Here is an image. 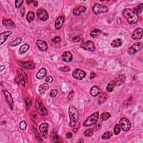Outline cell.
<instances>
[{
  "instance_id": "obj_52",
  "label": "cell",
  "mask_w": 143,
  "mask_h": 143,
  "mask_svg": "<svg viewBox=\"0 0 143 143\" xmlns=\"http://www.w3.org/2000/svg\"><path fill=\"white\" fill-rule=\"evenodd\" d=\"M0 68H1V71L2 72L3 71V69H5V65H1V67H0Z\"/></svg>"
},
{
  "instance_id": "obj_10",
  "label": "cell",
  "mask_w": 143,
  "mask_h": 143,
  "mask_svg": "<svg viewBox=\"0 0 143 143\" xmlns=\"http://www.w3.org/2000/svg\"><path fill=\"white\" fill-rule=\"evenodd\" d=\"M36 15L39 19L43 21H45L49 19V14L43 8H40L36 11Z\"/></svg>"
},
{
  "instance_id": "obj_49",
  "label": "cell",
  "mask_w": 143,
  "mask_h": 143,
  "mask_svg": "<svg viewBox=\"0 0 143 143\" xmlns=\"http://www.w3.org/2000/svg\"><path fill=\"white\" fill-rule=\"evenodd\" d=\"M95 76H96V74L94 72H91V74H90V79H93V78L95 77Z\"/></svg>"
},
{
  "instance_id": "obj_23",
  "label": "cell",
  "mask_w": 143,
  "mask_h": 143,
  "mask_svg": "<svg viewBox=\"0 0 143 143\" xmlns=\"http://www.w3.org/2000/svg\"><path fill=\"white\" fill-rule=\"evenodd\" d=\"M2 24L3 26L8 28H15L16 27V25L15 24V23L11 19H3L2 20Z\"/></svg>"
},
{
  "instance_id": "obj_34",
  "label": "cell",
  "mask_w": 143,
  "mask_h": 143,
  "mask_svg": "<svg viewBox=\"0 0 143 143\" xmlns=\"http://www.w3.org/2000/svg\"><path fill=\"white\" fill-rule=\"evenodd\" d=\"M101 33V30H100V29H94L92 31L90 35H91V36L92 38H95V37H96L97 36H98V35H100Z\"/></svg>"
},
{
  "instance_id": "obj_11",
  "label": "cell",
  "mask_w": 143,
  "mask_h": 143,
  "mask_svg": "<svg viewBox=\"0 0 143 143\" xmlns=\"http://www.w3.org/2000/svg\"><path fill=\"white\" fill-rule=\"evenodd\" d=\"M72 76L73 78L78 79L82 80L85 78L86 76V73L82 70H80L79 69H76L74 71H73L72 73Z\"/></svg>"
},
{
  "instance_id": "obj_6",
  "label": "cell",
  "mask_w": 143,
  "mask_h": 143,
  "mask_svg": "<svg viewBox=\"0 0 143 143\" xmlns=\"http://www.w3.org/2000/svg\"><path fill=\"white\" fill-rule=\"evenodd\" d=\"M108 11L109 9L107 6L101 5L100 3H95L92 8V12L96 15L102 13H106L108 12Z\"/></svg>"
},
{
  "instance_id": "obj_43",
  "label": "cell",
  "mask_w": 143,
  "mask_h": 143,
  "mask_svg": "<svg viewBox=\"0 0 143 143\" xmlns=\"http://www.w3.org/2000/svg\"><path fill=\"white\" fill-rule=\"evenodd\" d=\"M24 2L23 0H20V1H18V0H16L15 1V7L16 8L18 9L20 8V7L23 5V3Z\"/></svg>"
},
{
  "instance_id": "obj_22",
  "label": "cell",
  "mask_w": 143,
  "mask_h": 143,
  "mask_svg": "<svg viewBox=\"0 0 143 143\" xmlns=\"http://www.w3.org/2000/svg\"><path fill=\"white\" fill-rule=\"evenodd\" d=\"M64 22V17L63 16H59L56 19V21H55V28L56 29L58 30L60 29L62 25H63Z\"/></svg>"
},
{
  "instance_id": "obj_26",
  "label": "cell",
  "mask_w": 143,
  "mask_h": 143,
  "mask_svg": "<svg viewBox=\"0 0 143 143\" xmlns=\"http://www.w3.org/2000/svg\"><path fill=\"white\" fill-rule=\"evenodd\" d=\"M108 98V95L106 92H102L99 94L98 98V103L100 105L104 104V102L107 100Z\"/></svg>"
},
{
  "instance_id": "obj_5",
  "label": "cell",
  "mask_w": 143,
  "mask_h": 143,
  "mask_svg": "<svg viewBox=\"0 0 143 143\" xmlns=\"http://www.w3.org/2000/svg\"><path fill=\"white\" fill-rule=\"evenodd\" d=\"M99 119V112L96 111L90 116L83 122V126H90L96 124Z\"/></svg>"
},
{
  "instance_id": "obj_35",
  "label": "cell",
  "mask_w": 143,
  "mask_h": 143,
  "mask_svg": "<svg viewBox=\"0 0 143 143\" xmlns=\"http://www.w3.org/2000/svg\"><path fill=\"white\" fill-rule=\"evenodd\" d=\"M112 133L111 131H107L104 133V134L102 135V138L104 140H107V139H110L112 137Z\"/></svg>"
},
{
  "instance_id": "obj_1",
  "label": "cell",
  "mask_w": 143,
  "mask_h": 143,
  "mask_svg": "<svg viewBox=\"0 0 143 143\" xmlns=\"http://www.w3.org/2000/svg\"><path fill=\"white\" fill-rule=\"evenodd\" d=\"M69 116L70 119V121L69 125L70 127H75L77 126L79 119V113L74 106H70L69 107Z\"/></svg>"
},
{
  "instance_id": "obj_25",
  "label": "cell",
  "mask_w": 143,
  "mask_h": 143,
  "mask_svg": "<svg viewBox=\"0 0 143 143\" xmlns=\"http://www.w3.org/2000/svg\"><path fill=\"white\" fill-rule=\"evenodd\" d=\"M46 74H47V71L46 70V69L44 68H42L38 72L37 74H36V77L39 79H42L44 77H45L46 76Z\"/></svg>"
},
{
  "instance_id": "obj_19",
  "label": "cell",
  "mask_w": 143,
  "mask_h": 143,
  "mask_svg": "<svg viewBox=\"0 0 143 143\" xmlns=\"http://www.w3.org/2000/svg\"><path fill=\"white\" fill-rule=\"evenodd\" d=\"M62 57L63 61L65 62H67V63L71 62L73 59V55L70 52H69V51L64 52L63 53V54H62Z\"/></svg>"
},
{
  "instance_id": "obj_3",
  "label": "cell",
  "mask_w": 143,
  "mask_h": 143,
  "mask_svg": "<svg viewBox=\"0 0 143 143\" xmlns=\"http://www.w3.org/2000/svg\"><path fill=\"white\" fill-rule=\"evenodd\" d=\"M35 108L37 112L42 116H45L47 115V111L44 105L42 100L37 98L35 100Z\"/></svg>"
},
{
  "instance_id": "obj_40",
  "label": "cell",
  "mask_w": 143,
  "mask_h": 143,
  "mask_svg": "<svg viewBox=\"0 0 143 143\" xmlns=\"http://www.w3.org/2000/svg\"><path fill=\"white\" fill-rule=\"evenodd\" d=\"M84 135H85V136L87 137H91L93 135V130H92L91 129L86 130L85 132H84Z\"/></svg>"
},
{
  "instance_id": "obj_16",
  "label": "cell",
  "mask_w": 143,
  "mask_h": 143,
  "mask_svg": "<svg viewBox=\"0 0 143 143\" xmlns=\"http://www.w3.org/2000/svg\"><path fill=\"white\" fill-rule=\"evenodd\" d=\"M87 10V8L83 6H77L74 7L73 10V13L74 16H77L80 15V14L85 12Z\"/></svg>"
},
{
  "instance_id": "obj_36",
  "label": "cell",
  "mask_w": 143,
  "mask_h": 143,
  "mask_svg": "<svg viewBox=\"0 0 143 143\" xmlns=\"http://www.w3.org/2000/svg\"><path fill=\"white\" fill-rule=\"evenodd\" d=\"M110 117H111L110 113L107 112H104L103 113H102L101 115V121H106V120H108Z\"/></svg>"
},
{
  "instance_id": "obj_37",
  "label": "cell",
  "mask_w": 143,
  "mask_h": 143,
  "mask_svg": "<svg viewBox=\"0 0 143 143\" xmlns=\"http://www.w3.org/2000/svg\"><path fill=\"white\" fill-rule=\"evenodd\" d=\"M121 131V127L119 124H116L113 129V133L115 135H118Z\"/></svg>"
},
{
  "instance_id": "obj_14",
  "label": "cell",
  "mask_w": 143,
  "mask_h": 143,
  "mask_svg": "<svg viewBox=\"0 0 143 143\" xmlns=\"http://www.w3.org/2000/svg\"><path fill=\"white\" fill-rule=\"evenodd\" d=\"M3 93L4 94V96L6 98V100L8 103L10 107L11 110H13V100L12 97V95L7 91H3Z\"/></svg>"
},
{
  "instance_id": "obj_8",
  "label": "cell",
  "mask_w": 143,
  "mask_h": 143,
  "mask_svg": "<svg viewBox=\"0 0 143 143\" xmlns=\"http://www.w3.org/2000/svg\"><path fill=\"white\" fill-rule=\"evenodd\" d=\"M142 43L141 42H137L134 43V44L130 47L127 50V53L132 55L137 53L142 48Z\"/></svg>"
},
{
  "instance_id": "obj_9",
  "label": "cell",
  "mask_w": 143,
  "mask_h": 143,
  "mask_svg": "<svg viewBox=\"0 0 143 143\" xmlns=\"http://www.w3.org/2000/svg\"><path fill=\"white\" fill-rule=\"evenodd\" d=\"M80 47L83 49L91 51V52H94L96 49L94 42L91 41V40H88L86 42L82 43L81 45H80Z\"/></svg>"
},
{
  "instance_id": "obj_20",
  "label": "cell",
  "mask_w": 143,
  "mask_h": 143,
  "mask_svg": "<svg viewBox=\"0 0 143 143\" xmlns=\"http://www.w3.org/2000/svg\"><path fill=\"white\" fill-rule=\"evenodd\" d=\"M126 77L124 74H121L119 76L113 80L114 81L116 86H121L122 84L124 83Z\"/></svg>"
},
{
  "instance_id": "obj_44",
  "label": "cell",
  "mask_w": 143,
  "mask_h": 143,
  "mask_svg": "<svg viewBox=\"0 0 143 143\" xmlns=\"http://www.w3.org/2000/svg\"><path fill=\"white\" fill-rule=\"evenodd\" d=\"M59 69L60 71L64 72H68L69 71H70V68H69L68 66H65V67H60Z\"/></svg>"
},
{
  "instance_id": "obj_24",
  "label": "cell",
  "mask_w": 143,
  "mask_h": 143,
  "mask_svg": "<svg viewBox=\"0 0 143 143\" xmlns=\"http://www.w3.org/2000/svg\"><path fill=\"white\" fill-rule=\"evenodd\" d=\"M49 88V86L47 85V83H43L39 86V88H38L39 92L41 94H44L48 90Z\"/></svg>"
},
{
  "instance_id": "obj_50",
  "label": "cell",
  "mask_w": 143,
  "mask_h": 143,
  "mask_svg": "<svg viewBox=\"0 0 143 143\" xmlns=\"http://www.w3.org/2000/svg\"><path fill=\"white\" fill-rule=\"evenodd\" d=\"M33 4H34V6L35 7H36V6H38V1H34V2H33Z\"/></svg>"
},
{
  "instance_id": "obj_4",
  "label": "cell",
  "mask_w": 143,
  "mask_h": 143,
  "mask_svg": "<svg viewBox=\"0 0 143 143\" xmlns=\"http://www.w3.org/2000/svg\"><path fill=\"white\" fill-rule=\"evenodd\" d=\"M17 74L18 76L16 78V82L18 83V85L21 84V85L23 87H25L26 83L28 82V75L26 73L23 71L21 69H18L17 70Z\"/></svg>"
},
{
  "instance_id": "obj_46",
  "label": "cell",
  "mask_w": 143,
  "mask_h": 143,
  "mask_svg": "<svg viewBox=\"0 0 143 143\" xmlns=\"http://www.w3.org/2000/svg\"><path fill=\"white\" fill-rule=\"evenodd\" d=\"M53 80H54L53 78L52 77V76H50L46 77V78H45V81H46V82L49 83H52V82H53Z\"/></svg>"
},
{
  "instance_id": "obj_28",
  "label": "cell",
  "mask_w": 143,
  "mask_h": 143,
  "mask_svg": "<svg viewBox=\"0 0 143 143\" xmlns=\"http://www.w3.org/2000/svg\"><path fill=\"white\" fill-rule=\"evenodd\" d=\"M30 48V46L28 44H24L21 45L19 48V53L20 54H23L26 53L27 51Z\"/></svg>"
},
{
  "instance_id": "obj_32",
  "label": "cell",
  "mask_w": 143,
  "mask_h": 143,
  "mask_svg": "<svg viewBox=\"0 0 143 143\" xmlns=\"http://www.w3.org/2000/svg\"><path fill=\"white\" fill-rule=\"evenodd\" d=\"M35 18V13L32 11H29L26 15V20L29 23H31V22L34 20Z\"/></svg>"
},
{
  "instance_id": "obj_27",
  "label": "cell",
  "mask_w": 143,
  "mask_h": 143,
  "mask_svg": "<svg viewBox=\"0 0 143 143\" xmlns=\"http://www.w3.org/2000/svg\"><path fill=\"white\" fill-rule=\"evenodd\" d=\"M122 44V40L121 39H116L113 40L111 43V45L113 47H119Z\"/></svg>"
},
{
  "instance_id": "obj_2",
  "label": "cell",
  "mask_w": 143,
  "mask_h": 143,
  "mask_svg": "<svg viewBox=\"0 0 143 143\" xmlns=\"http://www.w3.org/2000/svg\"><path fill=\"white\" fill-rule=\"evenodd\" d=\"M122 14L130 24H134L137 23L138 21V15L135 14L131 9H124L122 11Z\"/></svg>"
},
{
  "instance_id": "obj_31",
  "label": "cell",
  "mask_w": 143,
  "mask_h": 143,
  "mask_svg": "<svg viewBox=\"0 0 143 143\" xmlns=\"http://www.w3.org/2000/svg\"><path fill=\"white\" fill-rule=\"evenodd\" d=\"M116 85L114 82V81H111L110 82H109L108 83V85L106 87V90L108 92H111L113 91L114 88L115 87Z\"/></svg>"
},
{
  "instance_id": "obj_41",
  "label": "cell",
  "mask_w": 143,
  "mask_h": 143,
  "mask_svg": "<svg viewBox=\"0 0 143 143\" xmlns=\"http://www.w3.org/2000/svg\"><path fill=\"white\" fill-rule=\"evenodd\" d=\"M52 42L54 43H55V44H58V43H59L61 42L62 39H61V38L60 37V36H55V37H54L52 39Z\"/></svg>"
},
{
  "instance_id": "obj_47",
  "label": "cell",
  "mask_w": 143,
  "mask_h": 143,
  "mask_svg": "<svg viewBox=\"0 0 143 143\" xmlns=\"http://www.w3.org/2000/svg\"><path fill=\"white\" fill-rule=\"evenodd\" d=\"M74 91H73V90L71 91L70 92H69V93L68 94V98L69 99V100H72L73 96H74Z\"/></svg>"
},
{
  "instance_id": "obj_18",
  "label": "cell",
  "mask_w": 143,
  "mask_h": 143,
  "mask_svg": "<svg viewBox=\"0 0 143 143\" xmlns=\"http://www.w3.org/2000/svg\"><path fill=\"white\" fill-rule=\"evenodd\" d=\"M12 34V32L10 31H6L1 33V34H0V45H2L6 41L9 36Z\"/></svg>"
},
{
  "instance_id": "obj_13",
  "label": "cell",
  "mask_w": 143,
  "mask_h": 143,
  "mask_svg": "<svg viewBox=\"0 0 143 143\" xmlns=\"http://www.w3.org/2000/svg\"><path fill=\"white\" fill-rule=\"evenodd\" d=\"M19 64L21 67L25 69H32L35 67V63L31 60L27 62H19Z\"/></svg>"
},
{
  "instance_id": "obj_12",
  "label": "cell",
  "mask_w": 143,
  "mask_h": 143,
  "mask_svg": "<svg viewBox=\"0 0 143 143\" xmlns=\"http://www.w3.org/2000/svg\"><path fill=\"white\" fill-rule=\"evenodd\" d=\"M39 130L40 132V134H41L42 136L44 138H46L47 133H48V130H49V125L46 122L42 123L40 124L39 126Z\"/></svg>"
},
{
  "instance_id": "obj_39",
  "label": "cell",
  "mask_w": 143,
  "mask_h": 143,
  "mask_svg": "<svg viewBox=\"0 0 143 143\" xmlns=\"http://www.w3.org/2000/svg\"><path fill=\"white\" fill-rule=\"evenodd\" d=\"M20 128L22 130H25L27 128V124L25 121H22L20 124Z\"/></svg>"
},
{
  "instance_id": "obj_21",
  "label": "cell",
  "mask_w": 143,
  "mask_h": 143,
  "mask_svg": "<svg viewBox=\"0 0 143 143\" xmlns=\"http://www.w3.org/2000/svg\"><path fill=\"white\" fill-rule=\"evenodd\" d=\"M101 93L100 88L97 86H94L91 88L90 90V94L93 97H97Z\"/></svg>"
},
{
  "instance_id": "obj_45",
  "label": "cell",
  "mask_w": 143,
  "mask_h": 143,
  "mask_svg": "<svg viewBox=\"0 0 143 143\" xmlns=\"http://www.w3.org/2000/svg\"><path fill=\"white\" fill-rule=\"evenodd\" d=\"M80 40H81V38H80L79 36H75L73 38V42L74 43H78L80 41Z\"/></svg>"
},
{
  "instance_id": "obj_17",
  "label": "cell",
  "mask_w": 143,
  "mask_h": 143,
  "mask_svg": "<svg viewBox=\"0 0 143 143\" xmlns=\"http://www.w3.org/2000/svg\"><path fill=\"white\" fill-rule=\"evenodd\" d=\"M36 44H37L39 49L40 50L43 51V52H45V51H46L47 49V48H48V46H47L46 42L42 40L38 39L37 41H36Z\"/></svg>"
},
{
  "instance_id": "obj_33",
  "label": "cell",
  "mask_w": 143,
  "mask_h": 143,
  "mask_svg": "<svg viewBox=\"0 0 143 143\" xmlns=\"http://www.w3.org/2000/svg\"><path fill=\"white\" fill-rule=\"evenodd\" d=\"M142 5H143L142 3H141V4H140L139 6H138L137 7H134V8L133 9V11L135 14L137 15H138V14H140L142 12V6H143Z\"/></svg>"
},
{
  "instance_id": "obj_48",
  "label": "cell",
  "mask_w": 143,
  "mask_h": 143,
  "mask_svg": "<svg viewBox=\"0 0 143 143\" xmlns=\"http://www.w3.org/2000/svg\"><path fill=\"white\" fill-rule=\"evenodd\" d=\"M65 137L67 139H71L73 137V134L71 132H68V133L66 134Z\"/></svg>"
},
{
  "instance_id": "obj_30",
  "label": "cell",
  "mask_w": 143,
  "mask_h": 143,
  "mask_svg": "<svg viewBox=\"0 0 143 143\" xmlns=\"http://www.w3.org/2000/svg\"><path fill=\"white\" fill-rule=\"evenodd\" d=\"M22 41H23V39H22L21 38H16V39H15L14 40H13L12 42H11L10 45L11 47L16 46L20 44Z\"/></svg>"
},
{
  "instance_id": "obj_51",
  "label": "cell",
  "mask_w": 143,
  "mask_h": 143,
  "mask_svg": "<svg viewBox=\"0 0 143 143\" xmlns=\"http://www.w3.org/2000/svg\"><path fill=\"white\" fill-rule=\"evenodd\" d=\"M26 3L28 5H30V3L34 2V1H29V0H27V1H26Z\"/></svg>"
},
{
  "instance_id": "obj_38",
  "label": "cell",
  "mask_w": 143,
  "mask_h": 143,
  "mask_svg": "<svg viewBox=\"0 0 143 143\" xmlns=\"http://www.w3.org/2000/svg\"><path fill=\"white\" fill-rule=\"evenodd\" d=\"M25 104H26L27 110H29L32 104V101H31V100L30 97H26V98H25Z\"/></svg>"
},
{
  "instance_id": "obj_7",
  "label": "cell",
  "mask_w": 143,
  "mask_h": 143,
  "mask_svg": "<svg viewBox=\"0 0 143 143\" xmlns=\"http://www.w3.org/2000/svg\"><path fill=\"white\" fill-rule=\"evenodd\" d=\"M120 126L124 131H129L131 128V123L126 117H123L120 120Z\"/></svg>"
},
{
  "instance_id": "obj_15",
  "label": "cell",
  "mask_w": 143,
  "mask_h": 143,
  "mask_svg": "<svg viewBox=\"0 0 143 143\" xmlns=\"http://www.w3.org/2000/svg\"><path fill=\"white\" fill-rule=\"evenodd\" d=\"M143 35V30L142 28H138L135 29L132 35V39L134 40L140 39L142 38Z\"/></svg>"
},
{
  "instance_id": "obj_42",
  "label": "cell",
  "mask_w": 143,
  "mask_h": 143,
  "mask_svg": "<svg viewBox=\"0 0 143 143\" xmlns=\"http://www.w3.org/2000/svg\"><path fill=\"white\" fill-rule=\"evenodd\" d=\"M58 94V91L57 89H53L50 91V96L52 98H54L57 96Z\"/></svg>"
},
{
  "instance_id": "obj_29",
  "label": "cell",
  "mask_w": 143,
  "mask_h": 143,
  "mask_svg": "<svg viewBox=\"0 0 143 143\" xmlns=\"http://www.w3.org/2000/svg\"><path fill=\"white\" fill-rule=\"evenodd\" d=\"M50 140L52 142H58L59 141V137L56 131H53L50 134Z\"/></svg>"
}]
</instances>
